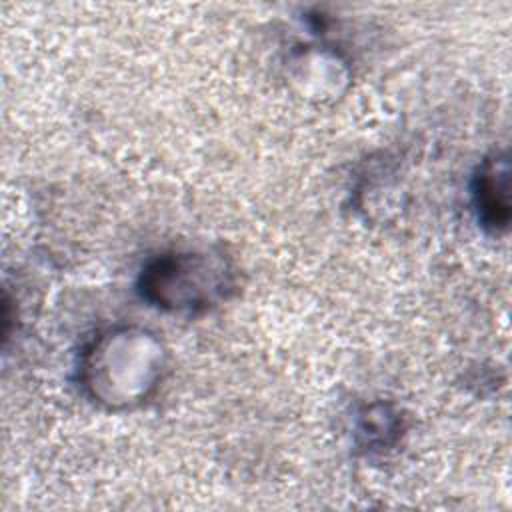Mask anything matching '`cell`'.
<instances>
[{
    "mask_svg": "<svg viewBox=\"0 0 512 512\" xmlns=\"http://www.w3.org/2000/svg\"><path fill=\"white\" fill-rule=\"evenodd\" d=\"M228 268L208 254H168L142 274V292L158 306L194 310L210 304L228 288Z\"/></svg>",
    "mask_w": 512,
    "mask_h": 512,
    "instance_id": "6da1fadb",
    "label": "cell"
},
{
    "mask_svg": "<svg viewBox=\"0 0 512 512\" xmlns=\"http://www.w3.org/2000/svg\"><path fill=\"white\" fill-rule=\"evenodd\" d=\"M114 352V372L86 380L94 398H104L112 380L118 382L112 404H130L146 396L148 388L154 386L160 366V348L144 332H114L104 336Z\"/></svg>",
    "mask_w": 512,
    "mask_h": 512,
    "instance_id": "7a4b0ae2",
    "label": "cell"
},
{
    "mask_svg": "<svg viewBox=\"0 0 512 512\" xmlns=\"http://www.w3.org/2000/svg\"><path fill=\"white\" fill-rule=\"evenodd\" d=\"M474 206L482 226L498 232L508 226V158L494 154L484 160L474 178Z\"/></svg>",
    "mask_w": 512,
    "mask_h": 512,
    "instance_id": "3957f363",
    "label": "cell"
}]
</instances>
